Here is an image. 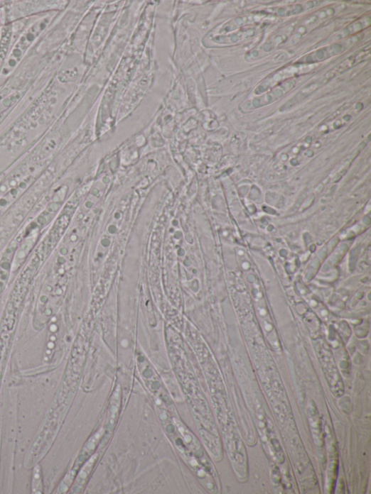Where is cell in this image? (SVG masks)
Segmentation results:
<instances>
[{
  "mask_svg": "<svg viewBox=\"0 0 371 494\" xmlns=\"http://www.w3.org/2000/svg\"><path fill=\"white\" fill-rule=\"evenodd\" d=\"M268 16L264 11L250 13L238 16L222 26L220 32L222 34H227L240 28H246L254 23L261 22Z\"/></svg>",
  "mask_w": 371,
  "mask_h": 494,
  "instance_id": "obj_7",
  "label": "cell"
},
{
  "mask_svg": "<svg viewBox=\"0 0 371 494\" xmlns=\"http://www.w3.org/2000/svg\"><path fill=\"white\" fill-rule=\"evenodd\" d=\"M299 74V68L289 67L279 70V72L270 76L259 84L254 90V94L261 95L273 89L276 86L283 83L284 82L292 79V77Z\"/></svg>",
  "mask_w": 371,
  "mask_h": 494,
  "instance_id": "obj_6",
  "label": "cell"
},
{
  "mask_svg": "<svg viewBox=\"0 0 371 494\" xmlns=\"http://www.w3.org/2000/svg\"><path fill=\"white\" fill-rule=\"evenodd\" d=\"M299 22H294L281 28L276 34L262 46H259L246 55L247 61L257 60L276 50L289 40Z\"/></svg>",
  "mask_w": 371,
  "mask_h": 494,
  "instance_id": "obj_1",
  "label": "cell"
},
{
  "mask_svg": "<svg viewBox=\"0 0 371 494\" xmlns=\"http://www.w3.org/2000/svg\"><path fill=\"white\" fill-rule=\"evenodd\" d=\"M338 43L328 46L323 47L319 50L313 51L303 57L299 61L298 64H313L316 62H323L333 56L338 55L346 50L348 46L355 44V43Z\"/></svg>",
  "mask_w": 371,
  "mask_h": 494,
  "instance_id": "obj_4",
  "label": "cell"
},
{
  "mask_svg": "<svg viewBox=\"0 0 371 494\" xmlns=\"http://www.w3.org/2000/svg\"><path fill=\"white\" fill-rule=\"evenodd\" d=\"M335 13V9L328 7L316 11L301 21V22L298 23L289 38V43L292 45L298 43L310 31L324 20L332 17Z\"/></svg>",
  "mask_w": 371,
  "mask_h": 494,
  "instance_id": "obj_3",
  "label": "cell"
},
{
  "mask_svg": "<svg viewBox=\"0 0 371 494\" xmlns=\"http://www.w3.org/2000/svg\"><path fill=\"white\" fill-rule=\"evenodd\" d=\"M321 86V84L314 82L308 86L304 87L298 94H296L294 97L289 99L285 104L281 108V111H286L294 107V105L298 104L301 101L306 99L313 93H314Z\"/></svg>",
  "mask_w": 371,
  "mask_h": 494,
  "instance_id": "obj_9",
  "label": "cell"
},
{
  "mask_svg": "<svg viewBox=\"0 0 371 494\" xmlns=\"http://www.w3.org/2000/svg\"><path fill=\"white\" fill-rule=\"evenodd\" d=\"M306 11V8L302 4L289 5L279 8H274L264 11L267 14L274 15L279 17H289L299 15Z\"/></svg>",
  "mask_w": 371,
  "mask_h": 494,
  "instance_id": "obj_10",
  "label": "cell"
},
{
  "mask_svg": "<svg viewBox=\"0 0 371 494\" xmlns=\"http://www.w3.org/2000/svg\"><path fill=\"white\" fill-rule=\"evenodd\" d=\"M264 28L262 26H251L241 28L240 31L218 37L217 42L221 44H237L247 40L256 36Z\"/></svg>",
  "mask_w": 371,
  "mask_h": 494,
  "instance_id": "obj_8",
  "label": "cell"
},
{
  "mask_svg": "<svg viewBox=\"0 0 371 494\" xmlns=\"http://www.w3.org/2000/svg\"><path fill=\"white\" fill-rule=\"evenodd\" d=\"M370 18L369 16L360 18L355 22L352 23L347 26L343 31L338 35V38H346L355 33H357L362 30L367 28L370 25Z\"/></svg>",
  "mask_w": 371,
  "mask_h": 494,
  "instance_id": "obj_11",
  "label": "cell"
},
{
  "mask_svg": "<svg viewBox=\"0 0 371 494\" xmlns=\"http://www.w3.org/2000/svg\"><path fill=\"white\" fill-rule=\"evenodd\" d=\"M370 55V48H365L361 50V51L351 55L350 57L345 59L343 62L337 65L335 68L330 70V72L324 76L322 83H326L332 80L333 78H335L337 76L346 72L349 69L368 58Z\"/></svg>",
  "mask_w": 371,
  "mask_h": 494,
  "instance_id": "obj_5",
  "label": "cell"
},
{
  "mask_svg": "<svg viewBox=\"0 0 371 494\" xmlns=\"http://www.w3.org/2000/svg\"><path fill=\"white\" fill-rule=\"evenodd\" d=\"M295 79L292 78L276 86L272 89L262 94V96L253 98L243 105V109H257L271 104L282 98L289 92L296 85Z\"/></svg>",
  "mask_w": 371,
  "mask_h": 494,
  "instance_id": "obj_2",
  "label": "cell"
}]
</instances>
